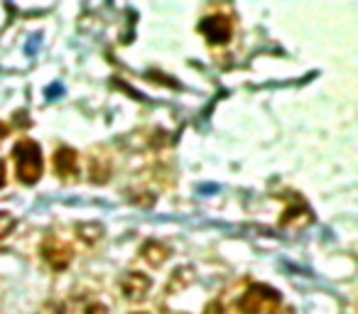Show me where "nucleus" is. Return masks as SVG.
Instances as JSON below:
<instances>
[{
	"mask_svg": "<svg viewBox=\"0 0 358 314\" xmlns=\"http://www.w3.org/2000/svg\"><path fill=\"white\" fill-rule=\"evenodd\" d=\"M13 229H15V216L8 214V211H0V238H6Z\"/></svg>",
	"mask_w": 358,
	"mask_h": 314,
	"instance_id": "obj_12",
	"label": "nucleus"
},
{
	"mask_svg": "<svg viewBox=\"0 0 358 314\" xmlns=\"http://www.w3.org/2000/svg\"><path fill=\"white\" fill-rule=\"evenodd\" d=\"M6 135H8V125L0 123V138H6Z\"/></svg>",
	"mask_w": 358,
	"mask_h": 314,
	"instance_id": "obj_16",
	"label": "nucleus"
},
{
	"mask_svg": "<svg viewBox=\"0 0 358 314\" xmlns=\"http://www.w3.org/2000/svg\"><path fill=\"white\" fill-rule=\"evenodd\" d=\"M40 253H42V260H45V263L50 265L52 270L69 268L71 258H74V250H71L69 245L64 243V241L57 238V236H47V238L42 241Z\"/></svg>",
	"mask_w": 358,
	"mask_h": 314,
	"instance_id": "obj_3",
	"label": "nucleus"
},
{
	"mask_svg": "<svg viewBox=\"0 0 358 314\" xmlns=\"http://www.w3.org/2000/svg\"><path fill=\"white\" fill-rule=\"evenodd\" d=\"M282 302V294L268 285H253L248 292L241 297L238 312L241 314H273Z\"/></svg>",
	"mask_w": 358,
	"mask_h": 314,
	"instance_id": "obj_2",
	"label": "nucleus"
},
{
	"mask_svg": "<svg viewBox=\"0 0 358 314\" xmlns=\"http://www.w3.org/2000/svg\"><path fill=\"white\" fill-rule=\"evenodd\" d=\"M199 32L211 42V45H226L231 40V20L229 17H221V15H211V17H204L199 22Z\"/></svg>",
	"mask_w": 358,
	"mask_h": 314,
	"instance_id": "obj_4",
	"label": "nucleus"
},
{
	"mask_svg": "<svg viewBox=\"0 0 358 314\" xmlns=\"http://www.w3.org/2000/svg\"><path fill=\"white\" fill-rule=\"evenodd\" d=\"M299 216H304V219H312V214H309V209H299V204H294V206H289L287 211L282 214V219H280V224L282 226H304L307 221H302Z\"/></svg>",
	"mask_w": 358,
	"mask_h": 314,
	"instance_id": "obj_10",
	"label": "nucleus"
},
{
	"mask_svg": "<svg viewBox=\"0 0 358 314\" xmlns=\"http://www.w3.org/2000/svg\"><path fill=\"white\" fill-rule=\"evenodd\" d=\"M194 280V270L192 268H177L172 273V280H169V285H167V294H172V292H177V290H185L187 285Z\"/></svg>",
	"mask_w": 358,
	"mask_h": 314,
	"instance_id": "obj_9",
	"label": "nucleus"
},
{
	"mask_svg": "<svg viewBox=\"0 0 358 314\" xmlns=\"http://www.w3.org/2000/svg\"><path fill=\"white\" fill-rule=\"evenodd\" d=\"M130 314H148V312H130Z\"/></svg>",
	"mask_w": 358,
	"mask_h": 314,
	"instance_id": "obj_18",
	"label": "nucleus"
},
{
	"mask_svg": "<svg viewBox=\"0 0 358 314\" xmlns=\"http://www.w3.org/2000/svg\"><path fill=\"white\" fill-rule=\"evenodd\" d=\"M84 314H108V307H106V304H101V302H94V304H89V307H86Z\"/></svg>",
	"mask_w": 358,
	"mask_h": 314,
	"instance_id": "obj_14",
	"label": "nucleus"
},
{
	"mask_svg": "<svg viewBox=\"0 0 358 314\" xmlns=\"http://www.w3.org/2000/svg\"><path fill=\"white\" fill-rule=\"evenodd\" d=\"M40 314H64V307L59 302H47L45 307L40 309Z\"/></svg>",
	"mask_w": 358,
	"mask_h": 314,
	"instance_id": "obj_13",
	"label": "nucleus"
},
{
	"mask_svg": "<svg viewBox=\"0 0 358 314\" xmlns=\"http://www.w3.org/2000/svg\"><path fill=\"white\" fill-rule=\"evenodd\" d=\"M6 185V162H0V187Z\"/></svg>",
	"mask_w": 358,
	"mask_h": 314,
	"instance_id": "obj_15",
	"label": "nucleus"
},
{
	"mask_svg": "<svg viewBox=\"0 0 358 314\" xmlns=\"http://www.w3.org/2000/svg\"><path fill=\"white\" fill-rule=\"evenodd\" d=\"M76 234H79V238L84 241V243L94 245V243H99V241L103 238L106 229L99 224V221H86V224L76 226Z\"/></svg>",
	"mask_w": 358,
	"mask_h": 314,
	"instance_id": "obj_8",
	"label": "nucleus"
},
{
	"mask_svg": "<svg viewBox=\"0 0 358 314\" xmlns=\"http://www.w3.org/2000/svg\"><path fill=\"white\" fill-rule=\"evenodd\" d=\"M13 157H15V165H17V180L27 187L37 185L40 177H42V150H40V145L30 138H22L20 143L13 148Z\"/></svg>",
	"mask_w": 358,
	"mask_h": 314,
	"instance_id": "obj_1",
	"label": "nucleus"
},
{
	"mask_svg": "<svg viewBox=\"0 0 358 314\" xmlns=\"http://www.w3.org/2000/svg\"><path fill=\"white\" fill-rule=\"evenodd\" d=\"M150 287H152V280L143 273H128L120 280V292H123V297L128 299V302H140V299H145Z\"/></svg>",
	"mask_w": 358,
	"mask_h": 314,
	"instance_id": "obj_5",
	"label": "nucleus"
},
{
	"mask_svg": "<svg viewBox=\"0 0 358 314\" xmlns=\"http://www.w3.org/2000/svg\"><path fill=\"white\" fill-rule=\"evenodd\" d=\"M273 314H292V309H280V307H278V309H275Z\"/></svg>",
	"mask_w": 358,
	"mask_h": 314,
	"instance_id": "obj_17",
	"label": "nucleus"
},
{
	"mask_svg": "<svg viewBox=\"0 0 358 314\" xmlns=\"http://www.w3.org/2000/svg\"><path fill=\"white\" fill-rule=\"evenodd\" d=\"M108 175H110V165L101 167V157H94V160H91V180H94L96 185H101V182H108Z\"/></svg>",
	"mask_w": 358,
	"mask_h": 314,
	"instance_id": "obj_11",
	"label": "nucleus"
},
{
	"mask_svg": "<svg viewBox=\"0 0 358 314\" xmlns=\"http://www.w3.org/2000/svg\"><path fill=\"white\" fill-rule=\"evenodd\" d=\"M55 172L59 180L74 182L79 177V157L71 148H59L55 152Z\"/></svg>",
	"mask_w": 358,
	"mask_h": 314,
	"instance_id": "obj_6",
	"label": "nucleus"
},
{
	"mask_svg": "<svg viewBox=\"0 0 358 314\" xmlns=\"http://www.w3.org/2000/svg\"><path fill=\"white\" fill-rule=\"evenodd\" d=\"M140 255H143V260L148 265H152V268H159V265L164 263V260L169 258V248L162 243V241H155L150 238L148 243L140 248Z\"/></svg>",
	"mask_w": 358,
	"mask_h": 314,
	"instance_id": "obj_7",
	"label": "nucleus"
}]
</instances>
